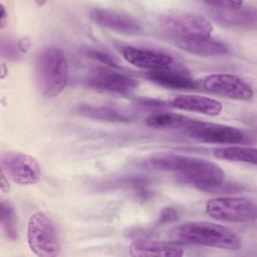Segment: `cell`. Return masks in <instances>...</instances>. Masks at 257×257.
<instances>
[{"mask_svg": "<svg viewBox=\"0 0 257 257\" xmlns=\"http://www.w3.org/2000/svg\"><path fill=\"white\" fill-rule=\"evenodd\" d=\"M77 112L80 114L106 121H130L131 115L121 109L108 105H92L82 104L77 107Z\"/></svg>", "mask_w": 257, "mask_h": 257, "instance_id": "18", "label": "cell"}, {"mask_svg": "<svg viewBox=\"0 0 257 257\" xmlns=\"http://www.w3.org/2000/svg\"><path fill=\"white\" fill-rule=\"evenodd\" d=\"M86 54L89 55L90 57L94 58V59H97V60L103 62L104 64L108 65V66L111 67V68L117 67V65H116V63L113 61V59H111L110 56H108V55L105 54V53H102V52H99V51H95V50H87Z\"/></svg>", "mask_w": 257, "mask_h": 257, "instance_id": "23", "label": "cell"}, {"mask_svg": "<svg viewBox=\"0 0 257 257\" xmlns=\"http://www.w3.org/2000/svg\"><path fill=\"white\" fill-rule=\"evenodd\" d=\"M27 242L30 250L39 257H54L60 252L54 226L41 211H36L29 217Z\"/></svg>", "mask_w": 257, "mask_h": 257, "instance_id": "4", "label": "cell"}, {"mask_svg": "<svg viewBox=\"0 0 257 257\" xmlns=\"http://www.w3.org/2000/svg\"><path fill=\"white\" fill-rule=\"evenodd\" d=\"M36 79L45 97H55L62 92L68 79V64L60 48L48 46L41 50L36 59Z\"/></svg>", "mask_w": 257, "mask_h": 257, "instance_id": "3", "label": "cell"}, {"mask_svg": "<svg viewBox=\"0 0 257 257\" xmlns=\"http://www.w3.org/2000/svg\"><path fill=\"white\" fill-rule=\"evenodd\" d=\"M214 156L218 159L256 165L257 151L249 146H228L214 150Z\"/></svg>", "mask_w": 257, "mask_h": 257, "instance_id": "19", "label": "cell"}, {"mask_svg": "<svg viewBox=\"0 0 257 257\" xmlns=\"http://www.w3.org/2000/svg\"><path fill=\"white\" fill-rule=\"evenodd\" d=\"M1 171L18 185L36 184L41 175L37 160L25 153L7 152L1 157Z\"/></svg>", "mask_w": 257, "mask_h": 257, "instance_id": "7", "label": "cell"}, {"mask_svg": "<svg viewBox=\"0 0 257 257\" xmlns=\"http://www.w3.org/2000/svg\"><path fill=\"white\" fill-rule=\"evenodd\" d=\"M89 18L99 26L110 30L125 33L137 34L142 31L141 23L128 14L106 8H92L89 10Z\"/></svg>", "mask_w": 257, "mask_h": 257, "instance_id": "11", "label": "cell"}, {"mask_svg": "<svg viewBox=\"0 0 257 257\" xmlns=\"http://www.w3.org/2000/svg\"><path fill=\"white\" fill-rule=\"evenodd\" d=\"M1 225L8 239L15 240L17 238L15 213L12 206L6 201L1 202Z\"/></svg>", "mask_w": 257, "mask_h": 257, "instance_id": "21", "label": "cell"}, {"mask_svg": "<svg viewBox=\"0 0 257 257\" xmlns=\"http://www.w3.org/2000/svg\"><path fill=\"white\" fill-rule=\"evenodd\" d=\"M161 28L175 37L210 36L213 25L202 15L190 12H175L163 15L160 19Z\"/></svg>", "mask_w": 257, "mask_h": 257, "instance_id": "8", "label": "cell"}, {"mask_svg": "<svg viewBox=\"0 0 257 257\" xmlns=\"http://www.w3.org/2000/svg\"><path fill=\"white\" fill-rule=\"evenodd\" d=\"M147 77L159 85L172 89H197L199 87L198 80L187 73L175 71L171 68L149 71Z\"/></svg>", "mask_w": 257, "mask_h": 257, "instance_id": "16", "label": "cell"}, {"mask_svg": "<svg viewBox=\"0 0 257 257\" xmlns=\"http://www.w3.org/2000/svg\"><path fill=\"white\" fill-rule=\"evenodd\" d=\"M256 205L247 198L219 197L211 199L205 207L212 219L230 223H250L256 219Z\"/></svg>", "mask_w": 257, "mask_h": 257, "instance_id": "5", "label": "cell"}, {"mask_svg": "<svg viewBox=\"0 0 257 257\" xmlns=\"http://www.w3.org/2000/svg\"><path fill=\"white\" fill-rule=\"evenodd\" d=\"M178 212L174 208H165L160 215L159 218V223L160 224H167V223H172L178 219Z\"/></svg>", "mask_w": 257, "mask_h": 257, "instance_id": "24", "label": "cell"}, {"mask_svg": "<svg viewBox=\"0 0 257 257\" xmlns=\"http://www.w3.org/2000/svg\"><path fill=\"white\" fill-rule=\"evenodd\" d=\"M1 190H2V192H7L9 190L8 178L2 171H1Z\"/></svg>", "mask_w": 257, "mask_h": 257, "instance_id": "25", "label": "cell"}, {"mask_svg": "<svg viewBox=\"0 0 257 257\" xmlns=\"http://www.w3.org/2000/svg\"><path fill=\"white\" fill-rule=\"evenodd\" d=\"M85 83L93 89L119 94L130 93L139 85L136 78L111 67L95 68L88 74Z\"/></svg>", "mask_w": 257, "mask_h": 257, "instance_id": "9", "label": "cell"}, {"mask_svg": "<svg viewBox=\"0 0 257 257\" xmlns=\"http://www.w3.org/2000/svg\"><path fill=\"white\" fill-rule=\"evenodd\" d=\"M130 254L132 256H159V257H181L184 255V249L177 242L136 240L130 245Z\"/></svg>", "mask_w": 257, "mask_h": 257, "instance_id": "15", "label": "cell"}, {"mask_svg": "<svg viewBox=\"0 0 257 257\" xmlns=\"http://www.w3.org/2000/svg\"><path fill=\"white\" fill-rule=\"evenodd\" d=\"M0 8H1V20H0V23H1V28H4V26L6 24L7 15H6V11H5V8L3 7V5H0Z\"/></svg>", "mask_w": 257, "mask_h": 257, "instance_id": "26", "label": "cell"}, {"mask_svg": "<svg viewBox=\"0 0 257 257\" xmlns=\"http://www.w3.org/2000/svg\"><path fill=\"white\" fill-rule=\"evenodd\" d=\"M168 105L177 109L199 112L215 116L222 110V103L214 98L197 94H179L168 101Z\"/></svg>", "mask_w": 257, "mask_h": 257, "instance_id": "14", "label": "cell"}, {"mask_svg": "<svg viewBox=\"0 0 257 257\" xmlns=\"http://www.w3.org/2000/svg\"><path fill=\"white\" fill-rule=\"evenodd\" d=\"M204 3L209 7L216 8V9H237L244 6L243 1H233V0L205 1Z\"/></svg>", "mask_w": 257, "mask_h": 257, "instance_id": "22", "label": "cell"}, {"mask_svg": "<svg viewBox=\"0 0 257 257\" xmlns=\"http://www.w3.org/2000/svg\"><path fill=\"white\" fill-rule=\"evenodd\" d=\"M193 118L179 113L159 112L150 115L147 118V124L157 128H183L186 130L192 122Z\"/></svg>", "mask_w": 257, "mask_h": 257, "instance_id": "20", "label": "cell"}, {"mask_svg": "<svg viewBox=\"0 0 257 257\" xmlns=\"http://www.w3.org/2000/svg\"><path fill=\"white\" fill-rule=\"evenodd\" d=\"M176 45L189 53L203 56H219L228 53V47L211 36L175 37Z\"/></svg>", "mask_w": 257, "mask_h": 257, "instance_id": "13", "label": "cell"}, {"mask_svg": "<svg viewBox=\"0 0 257 257\" xmlns=\"http://www.w3.org/2000/svg\"><path fill=\"white\" fill-rule=\"evenodd\" d=\"M194 140L202 143L241 145L250 142V136L241 128L194 119L185 130Z\"/></svg>", "mask_w": 257, "mask_h": 257, "instance_id": "6", "label": "cell"}, {"mask_svg": "<svg viewBox=\"0 0 257 257\" xmlns=\"http://www.w3.org/2000/svg\"><path fill=\"white\" fill-rule=\"evenodd\" d=\"M213 18L225 25L237 27H251L256 24V11L254 8L242 6L237 9L210 8Z\"/></svg>", "mask_w": 257, "mask_h": 257, "instance_id": "17", "label": "cell"}, {"mask_svg": "<svg viewBox=\"0 0 257 257\" xmlns=\"http://www.w3.org/2000/svg\"><path fill=\"white\" fill-rule=\"evenodd\" d=\"M202 86L207 91L238 100H249L254 93L252 87L242 78L227 73L210 74L204 77Z\"/></svg>", "mask_w": 257, "mask_h": 257, "instance_id": "10", "label": "cell"}, {"mask_svg": "<svg viewBox=\"0 0 257 257\" xmlns=\"http://www.w3.org/2000/svg\"><path fill=\"white\" fill-rule=\"evenodd\" d=\"M122 56L131 64L151 71L169 69L174 63V58L167 53L136 46L124 47Z\"/></svg>", "mask_w": 257, "mask_h": 257, "instance_id": "12", "label": "cell"}, {"mask_svg": "<svg viewBox=\"0 0 257 257\" xmlns=\"http://www.w3.org/2000/svg\"><path fill=\"white\" fill-rule=\"evenodd\" d=\"M148 164L158 170L173 172L181 183L209 192L224 180L222 169L209 161L176 154H156L148 159Z\"/></svg>", "mask_w": 257, "mask_h": 257, "instance_id": "1", "label": "cell"}, {"mask_svg": "<svg viewBox=\"0 0 257 257\" xmlns=\"http://www.w3.org/2000/svg\"><path fill=\"white\" fill-rule=\"evenodd\" d=\"M172 237L186 244L201 245L225 250H240L242 239L231 229L206 221L186 222L172 231Z\"/></svg>", "mask_w": 257, "mask_h": 257, "instance_id": "2", "label": "cell"}]
</instances>
